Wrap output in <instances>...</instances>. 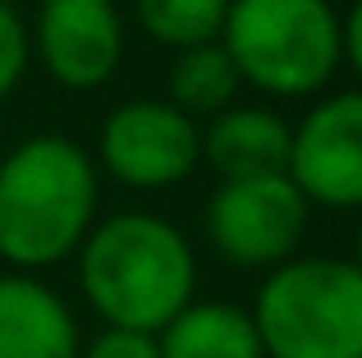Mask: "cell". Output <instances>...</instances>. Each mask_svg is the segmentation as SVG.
<instances>
[{
  "instance_id": "obj_1",
  "label": "cell",
  "mask_w": 362,
  "mask_h": 358,
  "mask_svg": "<svg viewBox=\"0 0 362 358\" xmlns=\"http://www.w3.org/2000/svg\"><path fill=\"white\" fill-rule=\"evenodd\" d=\"M78 285L106 326L156 335L197 289V258L179 225L147 212L92 221L78 243Z\"/></svg>"
},
{
  "instance_id": "obj_2",
  "label": "cell",
  "mask_w": 362,
  "mask_h": 358,
  "mask_svg": "<svg viewBox=\"0 0 362 358\" xmlns=\"http://www.w3.org/2000/svg\"><path fill=\"white\" fill-rule=\"evenodd\" d=\"M97 161L64 134H37L0 156V258L46 271L74 258L97 221Z\"/></svg>"
},
{
  "instance_id": "obj_3",
  "label": "cell",
  "mask_w": 362,
  "mask_h": 358,
  "mask_svg": "<svg viewBox=\"0 0 362 358\" xmlns=\"http://www.w3.org/2000/svg\"><path fill=\"white\" fill-rule=\"evenodd\" d=\"M221 46L239 79L266 97H321L349 69L330 0H230Z\"/></svg>"
},
{
  "instance_id": "obj_4",
  "label": "cell",
  "mask_w": 362,
  "mask_h": 358,
  "mask_svg": "<svg viewBox=\"0 0 362 358\" xmlns=\"http://www.w3.org/2000/svg\"><path fill=\"white\" fill-rule=\"evenodd\" d=\"M247 317L266 358H362V271L349 258H284Z\"/></svg>"
},
{
  "instance_id": "obj_5",
  "label": "cell",
  "mask_w": 362,
  "mask_h": 358,
  "mask_svg": "<svg viewBox=\"0 0 362 358\" xmlns=\"http://www.w3.org/2000/svg\"><path fill=\"white\" fill-rule=\"evenodd\" d=\"M308 197L293 188L289 175H252V179H221L206 197V239L230 267L271 271L298 253L308 230Z\"/></svg>"
},
{
  "instance_id": "obj_6",
  "label": "cell",
  "mask_w": 362,
  "mask_h": 358,
  "mask_svg": "<svg viewBox=\"0 0 362 358\" xmlns=\"http://www.w3.org/2000/svg\"><path fill=\"white\" fill-rule=\"evenodd\" d=\"M284 175L317 207L349 212L362 202V97L354 88L321 92L289 129Z\"/></svg>"
},
{
  "instance_id": "obj_7",
  "label": "cell",
  "mask_w": 362,
  "mask_h": 358,
  "mask_svg": "<svg viewBox=\"0 0 362 358\" xmlns=\"http://www.w3.org/2000/svg\"><path fill=\"white\" fill-rule=\"evenodd\" d=\"M101 166L129 188H170L202 166V129L165 97L124 101L101 125Z\"/></svg>"
},
{
  "instance_id": "obj_8",
  "label": "cell",
  "mask_w": 362,
  "mask_h": 358,
  "mask_svg": "<svg viewBox=\"0 0 362 358\" xmlns=\"http://www.w3.org/2000/svg\"><path fill=\"white\" fill-rule=\"evenodd\" d=\"M28 46L60 88L92 92L124 60V18L115 0H37Z\"/></svg>"
},
{
  "instance_id": "obj_9",
  "label": "cell",
  "mask_w": 362,
  "mask_h": 358,
  "mask_svg": "<svg viewBox=\"0 0 362 358\" xmlns=\"http://www.w3.org/2000/svg\"><path fill=\"white\" fill-rule=\"evenodd\" d=\"M78 322L69 304L33 271L0 276V358H78Z\"/></svg>"
},
{
  "instance_id": "obj_10",
  "label": "cell",
  "mask_w": 362,
  "mask_h": 358,
  "mask_svg": "<svg viewBox=\"0 0 362 358\" xmlns=\"http://www.w3.org/2000/svg\"><path fill=\"white\" fill-rule=\"evenodd\" d=\"M202 161L221 179L280 175L289 161V125L266 106H225L202 129Z\"/></svg>"
},
{
  "instance_id": "obj_11",
  "label": "cell",
  "mask_w": 362,
  "mask_h": 358,
  "mask_svg": "<svg viewBox=\"0 0 362 358\" xmlns=\"http://www.w3.org/2000/svg\"><path fill=\"white\" fill-rule=\"evenodd\" d=\"M160 358H266L257 326L239 304H184L156 331Z\"/></svg>"
},
{
  "instance_id": "obj_12",
  "label": "cell",
  "mask_w": 362,
  "mask_h": 358,
  "mask_svg": "<svg viewBox=\"0 0 362 358\" xmlns=\"http://www.w3.org/2000/svg\"><path fill=\"white\" fill-rule=\"evenodd\" d=\"M239 88H243V79H239V69H234L230 51L221 46V37L175 51V64H170V74H165V92H170L165 101L179 106L188 120L216 115V110L234 106Z\"/></svg>"
},
{
  "instance_id": "obj_13",
  "label": "cell",
  "mask_w": 362,
  "mask_h": 358,
  "mask_svg": "<svg viewBox=\"0 0 362 358\" xmlns=\"http://www.w3.org/2000/svg\"><path fill=\"white\" fill-rule=\"evenodd\" d=\"M230 0H133V18L151 42L184 51L197 42H216Z\"/></svg>"
},
{
  "instance_id": "obj_14",
  "label": "cell",
  "mask_w": 362,
  "mask_h": 358,
  "mask_svg": "<svg viewBox=\"0 0 362 358\" xmlns=\"http://www.w3.org/2000/svg\"><path fill=\"white\" fill-rule=\"evenodd\" d=\"M28 60H33V46H28L23 18H18L14 5H0V101L18 88Z\"/></svg>"
},
{
  "instance_id": "obj_15",
  "label": "cell",
  "mask_w": 362,
  "mask_h": 358,
  "mask_svg": "<svg viewBox=\"0 0 362 358\" xmlns=\"http://www.w3.org/2000/svg\"><path fill=\"white\" fill-rule=\"evenodd\" d=\"M78 358H160L156 335L151 331H124V326H106L97 340H88V350Z\"/></svg>"
},
{
  "instance_id": "obj_16",
  "label": "cell",
  "mask_w": 362,
  "mask_h": 358,
  "mask_svg": "<svg viewBox=\"0 0 362 358\" xmlns=\"http://www.w3.org/2000/svg\"><path fill=\"white\" fill-rule=\"evenodd\" d=\"M0 5H14V9H18V5H23V0H0Z\"/></svg>"
}]
</instances>
